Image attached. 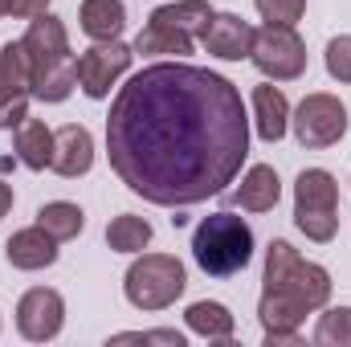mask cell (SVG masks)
Instances as JSON below:
<instances>
[{
    "label": "cell",
    "mask_w": 351,
    "mask_h": 347,
    "mask_svg": "<svg viewBox=\"0 0 351 347\" xmlns=\"http://www.w3.org/2000/svg\"><path fill=\"white\" fill-rule=\"evenodd\" d=\"M106 152L135 196L164 208L200 204L225 192L250 156L241 90L188 62L147 66L106 115Z\"/></svg>",
    "instance_id": "obj_1"
},
{
    "label": "cell",
    "mask_w": 351,
    "mask_h": 347,
    "mask_svg": "<svg viewBox=\"0 0 351 347\" xmlns=\"http://www.w3.org/2000/svg\"><path fill=\"white\" fill-rule=\"evenodd\" d=\"M258 319L265 327V344H298V327L311 311H323L331 298V274L319 261H306L290 241H269Z\"/></svg>",
    "instance_id": "obj_2"
},
{
    "label": "cell",
    "mask_w": 351,
    "mask_h": 347,
    "mask_svg": "<svg viewBox=\"0 0 351 347\" xmlns=\"http://www.w3.org/2000/svg\"><path fill=\"white\" fill-rule=\"evenodd\" d=\"M29 53V94L41 102H66L78 86V58L70 53L66 25L49 12L29 21V33L21 37Z\"/></svg>",
    "instance_id": "obj_3"
},
{
    "label": "cell",
    "mask_w": 351,
    "mask_h": 347,
    "mask_svg": "<svg viewBox=\"0 0 351 347\" xmlns=\"http://www.w3.org/2000/svg\"><path fill=\"white\" fill-rule=\"evenodd\" d=\"M192 258L204 274L229 278V274L245 270L254 258V229L233 213H213L192 233Z\"/></svg>",
    "instance_id": "obj_4"
},
{
    "label": "cell",
    "mask_w": 351,
    "mask_h": 347,
    "mask_svg": "<svg viewBox=\"0 0 351 347\" xmlns=\"http://www.w3.org/2000/svg\"><path fill=\"white\" fill-rule=\"evenodd\" d=\"M208 21H213V4L208 0L160 4L147 16L143 33L135 37V53H176V58H184V53H192L196 37H204Z\"/></svg>",
    "instance_id": "obj_5"
},
{
    "label": "cell",
    "mask_w": 351,
    "mask_h": 347,
    "mask_svg": "<svg viewBox=\"0 0 351 347\" xmlns=\"http://www.w3.org/2000/svg\"><path fill=\"white\" fill-rule=\"evenodd\" d=\"M184 286H188L184 261L172 258V254H143V258L131 261V270L123 278V294L139 311H164V307H172L176 298L184 294Z\"/></svg>",
    "instance_id": "obj_6"
},
{
    "label": "cell",
    "mask_w": 351,
    "mask_h": 347,
    "mask_svg": "<svg viewBox=\"0 0 351 347\" xmlns=\"http://www.w3.org/2000/svg\"><path fill=\"white\" fill-rule=\"evenodd\" d=\"M294 225L311 241H331L339 233V184L327 168H306L294 180Z\"/></svg>",
    "instance_id": "obj_7"
},
{
    "label": "cell",
    "mask_w": 351,
    "mask_h": 347,
    "mask_svg": "<svg viewBox=\"0 0 351 347\" xmlns=\"http://www.w3.org/2000/svg\"><path fill=\"white\" fill-rule=\"evenodd\" d=\"M250 62L274 82H294L306 70V45L294 33V25H265L254 33Z\"/></svg>",
    "instance_id": "obj_8"
},
{
    "label": "cell",
    "mask_w": 351,
    "mask_h": 347,
    "mask_svg": "<svg viewBox=\"0 0 351 347\" xmlns=\"http://www.w3.org/2000/svg\"><path fill=\"white\" fill-rule=\"evenodd\" d=\"M348 135V106L335 94H306L294 110V139L311 152L335 147Z\"/></svg>",
    "instance_id": "obj_9"
},
{
    "label": "cell",
    "mask_w": 351,
    "mask_h": 347,
    "mask_svg": "<svg viewBox=\"0 0 351 347\" xmlns=\"http://www.w3.org/2000/svg\"><path fill=\"white\" fill-rule=\"evenodd\" d=\"M62 323H66V298L49 286H33L21 294L16 302V331L29 339V344H49L62 335Z\"/></svg>",
    "instance_id": "obj_10"
},
{
    "label": "cell",
    "mask_w": 351,
    "mask_h": 347,
    "mask_svg": "<svg viewBox=\"0 0 351 347\" xmlns=\"http://www.w3.org/2000/svg\"><path fill=\"white\" fill-rule=\"evenodd\" d=\"M131 58L135 49L123 45V41H98L94 49H86L78 58V86L86 98H106L110 86L131 70Z\"/></svg>",
    "instance_id": "obj_11"
},
{
    "label": "cell",
    "mask_w": 351,
    "mask_h": 347,
    "mask_svg": "<svg viewBox=\"0 0 351 347\" xmlns=\"http://www.w3.org/2000/svg\"><path fill=\"white\" fill-rule=\"evenodd\" d=\"M254 25L250 21H241L237 12H213V21H208V29H204V49L213 53V58H221V62H241V58H250V49H254Z\"/></svg>",
    "instance_id": "obj_12"
},
{
    "label": "cell",
    "mask_w": 351,
    "mask_h": 347,
    "mask_svg": "<svg viewBox=\"0 0 351 347\" xmlns=\"http://www.w3.org/2000/svg\"><path fill=\"white\" fill-rule=\"evenodd\" d=\"M90 164H94V139L86 127L66 123L62 131H53V160H49L53 172L74 180V176H86Z\"/></svg>",
    "instance_id": "obj_13"
},
{
    "label": "cell",
    "mask_w": 351,
    "mask_h": 347,
    "mask_svg": "<svg viewBox=\"0 0 351 347\" xmlns=\"http://www.w3.org/2000/svg\"><path fill=\"white\" fill-rule=\"evenodd\" d=\"M58 246H62L58 237H49L41 225H33V229H21V233L8 237L4 258L12 261L16 270H45V265L58 261Z\"/></svg>",
    "instance_id": "obj_14"
},
{
    "label": "cell",
    "mask_w": 351,
    "mask_h": 347,
    "mask_svg": "<svg viewBox=\"0 0 351 347\" xmlns=\"http://www.w3.org/2000/svg\"><path fill=\"white\" fill-rule=\"evenodd\" d=\"M254 127H258V135L265 143H278L286 135V127H290V102L274 82L254 90Z\"/></svg>",
    "instance_id": "obj_15"
},
{
    "label": "cell",
    "mask_w": 351,
    "mask_h": 347,
    "mask_svg": "<svg viewBox=\"0 0 351 347\" xmlns=\"http://www.w3.org/2000/svg\"><path fill=\"white\" fill-rule=\"evenodd\" d=\"M82 33L94 41H119V33L127 29V4L123 0H82Z\"/></svg>",
    "instance_id": "obj_16"
},
{
    "label": "cell",
    "mask_w": 351,
    "mask_h": 347,
    "mask_svg": "<svg viewBox=\"0 0 351 347\" xmlns=\"http://www.w3.org/2000/svg\"><path fill=\"white\" fill-rule=\"evenodd\" d=\"M233 196H237V204L245 213H269L278 204V196H282V180H278V172L269 164H254Z\"/></svg>",
    "instance_id": "obj_17"
},
{
    "label": "cell",
    "mask_w": 351,
    "mask_h": 347,
    "mask_svg": "<svg viewBox=\"0 0 351 347\" xmlns=\"http://www.w3.org/2000/svg\"><path fill=\"white\" fill-rule=\"evenodd\" d=\"M16 156H21L25 168L45 172L49 160H53V131H49L41 119H25V123L16 127Z\"/></svg>",
    "instance_id": "obj_18"
},
{
    "label": "cell",
    "mask_w": 351,
    "mask_h": 347,
    "mask_svg": "<svg viewBox=\"0 0 351 347\" xmlns=\"http://www.w3.org/2000/svg\"><path fill=\"white\" fill-rule=\"evenodd\" d=\"M37 225H41L49 237H58V241H74V237L86 229V213H82L78 204H70V200H49V204H41Z\"/></svg>",
    "instance_id": "obj_19"
},
{
    "label": "cell",
    "mask_w": 351,
    "mask_h": 347,
    "mask_svg": "<svg viewBox=\"0 0 351 347\" xmlns=\"http://www.w3.org/2000/svg\"><path fill=\"white\" fill-rule=\"evenodd\" d=\"M184 319H188V331H196L200 339H217V344L233 339V315L221 302H192Z\"/></svg>",
    "instance_id": "obj_20"
},
{
    "label": "cell",
    "mask_w": 351,
    "mask_h": 347,
    "mask_svg": "<svg viewBox=\"0 0 351 347\" xmlns=\"http://www.w3.org/2000/svg\"><path fill=\"white\" fill-rule=\"evenodd\" d=\"M147 241H152V225L135 213H123L106 225V246L114 254H139V250H147Z\"/></svg>",
    "instance_id": "obj_21"
},
{
    "label": "cell",
    "mask_w": 351,
    "mask_h": 347,
    "mask_svg": "<svg viewBox=\"0 0 351 347\" xmlns=\"http://www.w3.org/2000/svg\"><path fill=\"white\" fill-rule=\"evenodd\" d=\"M315 344H323V347H351V307H331L327 315H319Z\"/></svg>",
    "instance_id": "obj_22"
},
{
    "label": "cell",
    "mask_w": 351,
    "mask_h": 347,
    "mask_svg": "<svg viewBox=\"0 0 351 347\" xmlns=\"http://www.w3.org/2000/svg\"><path fill=\"white\" fill-rule=\"evenodd\" d=\"M29 53H25V45L21 41H8L4 49H0V86L8 90H29Z\"/></svg>",
    "instance_id": "obj_23"
},
{
    "label": "cell",
    "mask_w": 351,
    "mask_h": 347,
    "mask_svg": "<svg viewBox=\"0 0 351 347\" xmlns=\"http://www.w3.org/2000/svg\"><path fill=\"white\" fill-rule=\"evenodd\" d=\"M29 119V90L0 86V131H16Z\"/></svg>",
    "instance_id": "obj_24"
},
{
    "label": "cell",
    "mask_w": 351,
    "mask_h": 347,
    "mask_svg": "<svg viewBox=\"0 0 351 347\" xmlns=\"http://www.w3.org/2000/svg\"><path fill=\"white\" fill-rule=\"evenodd\" d=\"M265 25H298L306 12V0H254Z\"/></svg>",
    "instance_id": "obj_25"
},
{
    "label": "cell",
    "mask_w": 351,
    "mask_h": 347,
    "mask_svg": "<svg viewBox=\"0 0 351 347\" xmlns=\"http://www.w3.org/2000/svg\"><path fill=\"white\" fill-rule=\"evenodd\" d=\"M327 74L335 82H351V37L348 33L327 45Z\"/></svg>",
    "instance_id": "obj_26"
},
{
    "label": "cell",
    "mask_w": 351,
    "mask_h": 347,
    "mask_svg": "<svg viewBox=\"0 0 351 347\" xmlns=\"http://www.w3.org/2000/svg\"><path fill=\"white\" fill-rule=\"evenodd\" d=\"M110 344H164V347H184L188 339L180 331H123Z\"/></svg>",
    "instance_id": "obj_27"
},
{
    "label": "cell",
    "mask_w": 351,
    "mask_h": 347,
    "mask_svg": "<svg viewBox=\"0 0 351 347\" xmlns=\"http://www.w3.org/2000/svg\"><path fill=\"white\" fill-rule=\"evenodd\" d=\"M45 8H49V0H12V16H29V21H33V16H41Z\"/></svg>",
    "instance_id": "obj_28"
},
{
    "label": "cell",
    "mask_w": 351,
    "mask_h": 347,
    "mask_svg": "<svg viewBox=\"0 0 351 347\" xmlns=\"http://www.w3.org/2000/svg\"><path fill=\"white\" fill-rule=\"evenodd\" d=\"M8 208H12V188L0 180V217H8Z\"/></svg>",
    "instance_id": "obj_29"
},
{
    "label": "cell",
    "mask_w": 351,
    "mask_h": 347,
    "mask_svg": "<svg viewBox=\"0 0 351 347\" xmlns=\"http://www.w3.org/2000/svg\"><path fill=\"white\" fill-rule=\"evenodd\" d=\"M12 12V0H0V16H8Z\"/></svg>",
    "instance_id": "obj_30"
}]
</instances>
